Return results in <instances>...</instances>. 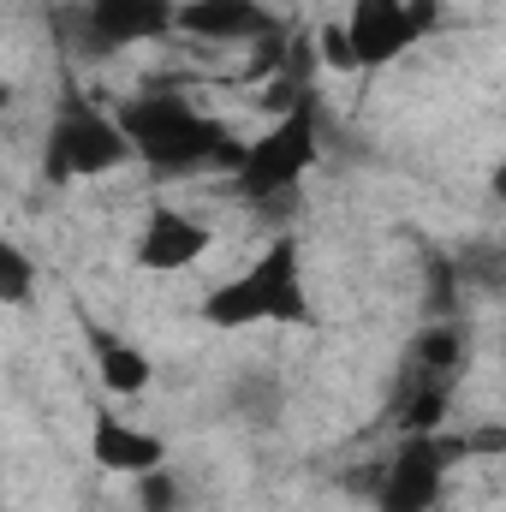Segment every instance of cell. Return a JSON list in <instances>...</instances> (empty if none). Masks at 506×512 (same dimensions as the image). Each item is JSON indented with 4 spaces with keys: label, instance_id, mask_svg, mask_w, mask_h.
I'll return each mask as SVG.
<instances>
[{
    "label": "cell",
    "instance_id": "4",
    "mask_svg": "<svg viewBox=\"0 0 506 512\" xmlns=\"http://www.w3.org/2000/svg\"><path fill=\"white\" fill-rule=\"evenodd\" d=\"M131 167V143L120 120L108 108H96L90 96H60L54 120L42 131V179L48 185H78V179H102Z\"/></svg>",
    "mask_w": 506,
    "mask_h": 512
},
{
    "label": "cell",
    "instance_id": "10",
    "mask_svg": "<svg viewBox=\"0 0 506 512\" xmlns=\"http://www.w3.org/2000/svg\"><path fill=\"white\" fill-rule=\"evenodd\" d=\"M78 334H84V346H90V364H96V382L108 399H143L149 382H155V364H149V352L120 334V328H108V322H96L90 310H78Z\"/></svg>",
    "mask_w": 506,
    "mask_h": 512
},
{
    "label": "cell",
    "instance_id": "1",
    "mask_svg": "<svg viewBox=\"0 0 506 512\" xmlns=\"http://www.w3.org/2000/svg\"><path fill=\"white\" fill-rule=\"evenodd\" d=\"M114 120L131 143V161H143L155 179H191L209 167H227V173L239 167V137L173 90L137 96L126 108H114Z\"/></svg>",
    "mask_w": 506,
    "mask_h": 512
},
{
    "label": "cell",
    "instance_id": "8",
    "mask_svg": "<svg viewBox=\"0 0 506 512\" xmlns=\"http://www.w3.org/2000/svg\"><path fill=\"white\" fill-rule=\"evenodd\" d=\"M90 459L108 471V477H149V471H167V441L149 429V423H137L126 417L114 399H96V411H90Z\"/></svg>",
    "mask_w": 506,
    "mask_h": 512
},
{
    "label": "cell",
    "instance_id": "7",
    "mask_svg": "<svg viewBox=\"0 0 506 512\" xmlns=\"http://www.w3.org/2000/svg\"><path fill=\"white\" fill-rule=\"evenodd\" d=\"M209 251H215V227L209 221H197L179 203H149V215L137 227V245H131V262L143 274H185Z\"/></svg>",
    "mask_w": 506,
    "mask_h": 512
},
{
    "label": "cell",
    "instance_id": "11",
    "mask_svg": "<svg viewBox=\"0 0 506 512\" xmlns=\"http://www.w3.org/2000/svg\"><path fill=\"white\" fill-rule=\"evenodd\" d=\"M173 30L191 42H215V48H245L256 36L274 30V12L262 0H179L173 6Z\"/></svg>",
    "mask_w": 506,
    "mask_h": 512
},
{
    "label": "cell",
    "instance_id": "16",
    "mask_svg": "<svg viewBox=\"0 0 506 512\" xmlns=\"http://www.w3.org/2000/svg\"><path fill=\"white\" fill-rule=\"evenodd\" d=\"M0 108H6V84H0Z\"/></svg>",
    "mask_w": 506,
    "mask_h": 512
},
{
    "label": "cell",
    "instance_id": "12",
    "mask_svg": "<svg viewBox=\"0 0 506 512\" xmlns=\"http://www.w3.org/2000/svg\"><path fill=\"white\" fill-rule=\"evenodd\" d=\"M459 364H465V328H459V322H429V328L411 340V370H417V376L453 382Z\"/></svg>",
    "mask_w": 506,
    "mask_h": 512
},
{
    "label": "cell",
    "instance_id": "3",
    "mask_svg": "<svg viewBox=\"0 0 506 512\" xmlns=\"http://www.w3.org/2000/svg\"><path fill=\"white\" fill-rule=\"evenodd\" d=\"M316 161H322V108H316V96L304 90L298 102H286V108L274 114V126L262 131V137L239 143L233 185H239V197H251V203H274V197L298 191Z\"/></svg>",
    "mask_w": 506,
    "mask_h": 512
},
{
    "label": "cell",
    "instance_id": "15",
    "mask_svg": "<svg viewBox=\"0 0 506 512\" xmlns=\"http://www.w3.org/2000/svg\"><path fill=\"white\" fill-rule=\"evenodd\" d=\"M137 483H143V507L149 512H173V495H179V489H173L167 471H149V477H137Z\"/></svg>",
    "mask_w": 506,
    "mask_h": 512
},
{
    "label": "cell",
    "instance_id": "13",
    "mask_svg": "<svg viewBox=\"0 0 506 512\" xmlns=\"http://www.w3.org/2000/svg\"><path fill=\"white\" fill-rule=\"evenodd\" d=\"M30 298H36V262H30V251L18 239L0 233V304L6 310H24Z\"/></svg>",
    "mask_w": 506,
    "mask_h": 512
},
{
    "label": "cell",
    "instance_id": "14",
    "mask_svg": "<svg viewBox=\"0 0 506 512\" xmlns=\"http://www.w3.org/2000/svg\"><path fill=\"white\" fill-rule=\"evenodd\" d=\"M316 54H322L328 72H352V48H346V36H340V18L316 24Z\"/></svg>",
    "mask_w": 506,
    "mask_h": 512
},
{
    "label": "cell",
    "instance_id": "9",
    "mask_svg": "<svg viewBox=\"0 0 506 512\" xmlns=\"http://www.w3.org/2000/svg\"><path fill=\"white\" fill-rule=\"evenodd\" d=\"M173 6L179 0H90L84 6L90 48L96 54H126V48L173 36Z\"/></svg>",
    "mask_w": 506,
    "mask_h": 512
},
{
    "label": "cell",
    "instance_id": "5",
    "mask_svg": "<svg viewBox=\"0 0 506 512\" xmlns=\"http://www.w3.org/2000/svg\"><path fill=\"white\" fill-rule=\"evenodd\" d=\"M459 459H465V435H447V429L405 435L399 453L381 465L376 507L381 512H435L441 507V489H447V477H453Z\"/></svg>",
    "mask_w": 506,
    "mask_h": 512
},
{
    "label": "cell",
    "instance_id": "6",
    "mask_svg": "<svg viewBox=\"0 0 506 512\" xmlns=\"http://www.w3.org/2000/svg\"><path fill=\"white\" fill-rule=\"evenodd\" d=\"M340 36L352 48V72H381L393 60H405L423 30L411 18V0H352L340 18Z\"/></svg>",
    "mask_w": 506,
    "mask_h": 512
},
{
    "label": "cell",
    "instance_id": "2",
    "mask_svg": "<svg viewBox=\"0 0 506 512\" xmlns=\"http://www.w3.org/2000/svg\"><path fill=\"white\" fill-rule=\"evenodd\" d=\"M209 328L221 334H239V328H304L310 322V292H304V256L292 239H268L262 251L233 274L221 280L203 310H197Z\"/></svg>",
    "mask_w": 506,
    "mask_h": 512
}]
</instances>
